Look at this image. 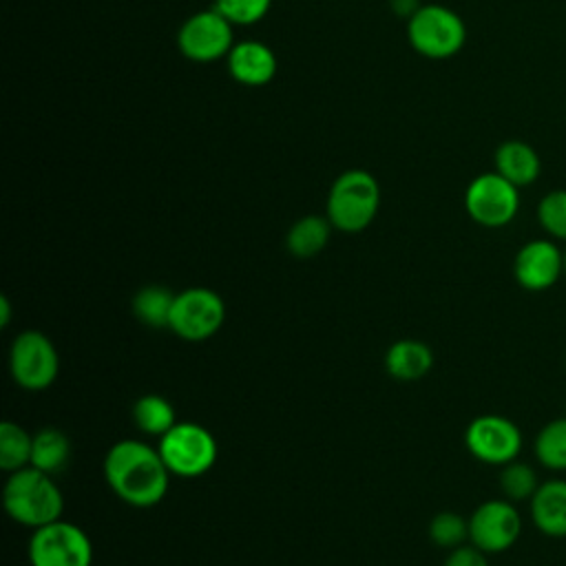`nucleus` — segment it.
I'll return each mask as SVG.
<instances>
[{"label": "nucleus", "instance_id": "nucleus-21", "mask_svg": "<svg viewBox=\"0 0 566 566\" xmlns=\"http://www.w3.org/2000/svg\"><path fill=\"white\" fill-rule=\"evenodd\" d=\"M133 422L139 431L161 438L177 424L175 407L159 394L139 396L133 405Z\"/></svg>", "mask_w": 566, "mask_h": 566}, {"label": "nucleus", "instance_id": "nucleus-20", "mask_svg": "<svg viewBox=\"0 0 566 566\" xmlns=\"http://www.w3.org/2000/svg\"><path fill=\"white\" fill-rule=\"evenodd\" d=\"M175 296L164 285H146L133 296V314L148 327H168Z\"/></svg>", "mask_w": 566, "mask_h": 566}, {"label": "nucleus", "instance_id": "nucleus-19", "mask_svg": "<svg viewBox=\"0 0 566 566\" xmlns=\"http://www.w3.org/2000/svg\"><path fill=\"white\" fill-rule=\"evenodd\" d=\"M69 458H71V442L60 429L44 427L33 436L29 467H35L49 475H55L66 467Z\"/></svg>", "mask_w": 566, "mask_h": 566}, {"label": "nucleus", "instance_id": "nucleus-23", "mask_svg": "<svg viewBox=\"0 0 566 566\" xmlns=\"http://www.w3.org/2000/svg\"><path fill=\"white\" fill-rule=\"evenodd\" d=\"M31 447H33V436H29L20 424L9 420L0 424V469L2 471L13 473L18 469L29 467Z\"/></svg>", "mask_w": 566, "mask_h": 566}, {"label": "nucleus", "instance_id": "nucleus-28", "mask_svg": "<svg viewBox=\"0 0 566 566\" xmlns=\"http://www.w3.org/2000/svg\"><path fill=\"white\" fill-rule=\"evenodd\" d=\"M444 566H489L486 553L480 551L473 544H462L458 548H451L449 557L444 559Z\"/></svg>", "mask_w": 566, "mask_h": 566}, {"label": "nucleus", "instance_id": "nucleus-7", "mask_svg": "<svg viewBox=\"0 0 566 566\" xmlns=\"http://www.w3.org/2000/svg\"><path fill=\"white\" fill-rule=\"evenodd\" d=\"M27 553L31 566H91L93 562L88 535L77 524L62 520L33 528Z\"/></svg>", "mask_w": 566, "mask_h": 566}, {"label": "nucleus", "instance_id": "nucleus-18", "mask_svg": "<svg viewBox=\"0 0 566 566\" xmlns=\"http://www.w3.org/2000/svg\"><path fill=\"white\" fill-rule=\"evenodd\" d=\"M332 228L334 226L327 217L305 214L290 226L285 234V248L296 259H312L327 245Z\"/></svg>", "mask_w": 566, "mask_h": 566}, {"label": "nucleus", "instance_id": "nucleus-25", "mask_svg": "<svg viewBox=\"0 0 566 566\" xmlns=\"http://www.w3.org/2000/svg\"><path fill=\"white\" fill-rule=\"evenodd\" d=\"M429 537L436 546L458 548L469 539V520L453 511H442L429 522Z\"/></svg>", "mask_w": 566, "mask_h": 566}, {"label": "nucleus", "instance_id": "nucleus-12", "mask_svg": "<svg viewBox=\"0 0 566 566\" xmlns=\"http://www.w3.org/2000/svg\"><path fill=\"white\" fill-rule=\"evenodd\" d=\"M522 533V517L511 500H486L469 517V539L484 553L509 551Z\"/></svg>", "mask_w": 566, "mask_h": 566}, {"label": "nucleus", "instance_id": "nucleus-3", "mask_svg": "<svg viewBox=\"0 0 566 566\" xmlns=\"http://www.w3.org/2000/svg\"><path fill=\"white\" fill-rule=\"evenodd\" d=\"M380 206V186L376 177L367 170L352 168L340 172L329 192L325 217L340 232H360L365 230Z\"/></svg>", "mask_w": 566, "mask_h": 566}, {"label": "nucleus", "instance_id": "nucleus-16", "mask_svg": "<svg viewBox=\"0 0 566 566\" xmlns=\"http://www.w3.org/2000/svg\"><path fill=\"white\" fill-rule=\"evenodd\" d=\"M493 159H495V172H500L504 179H509L517 188L531 186L542 172V161L537 150L522 139L502 142Z\"/></svg>", "mask_w": 566, "mask_h": 566}, {"label": "nucleus", "instance_id": "nucleus-30", "mask_svg": "<svg viewBox=\"0 0 566 566\" xmlns=\"http://www.w3.org/2000/svg\"><path fill=\"white\" fill-rule=\"evenodd\" d=\"M9 318H11V305H9V298L2 294L0 296V323H2V327L9 325Z\"/></svg>", "mask_w": 566, "mask_h": 566}, {"label": "nucleus", "instance_id": "nucleus-31", "mask_svg": "<svg viewBox=\"0 0 566 566\" xmlns=\"http://www.w3.org/2000/svg\"><path fill=\"white\" fill-rule=\"evenodd\" d=\"M564 274H566V250H564Z\"/></svg>", "mask_w": 566, "mask_h": 566}, {"label": "nucleus", "instance_id": "nucleus-1", "mask_svg": "<svg viewBox=\"0 0 566 566\" xmlns=\"http://www.w3.org/2000/svg\"><path fill=\"white\" fill-rule=\"evenodd\" d=\"M104 478L122 502L148 509L164 500L170 471L164 464L159 449H153L142 440H119L106 451Z\"/></svg>", "mask_w": 566, "mask_h": 566}, {"label": "nucleus", "instance_id": "nucleus-8", "mask_svg": "<svg viewBox=\"0 0 566 566\" xmlns=\"http://www.w3.org/2000/svg\"><path fill=\"white\" fill-rule=\"evenodd\" d=\"M226 321L223 298L210 287H188L175 296L168 329L184 340H206Z\"/></svg>", "mask_w": 566, "mask_h": 566}, {"label": "nucleus", "instance_id": "nucleus-2", "mask_svg": "<svg viewBox=\"0 0 566 566\" xmlns=\"http://www.w3.org/2000/svg\"><path fill=\"white\" fill-rule=\"evenodd\" d=\"M2 504L9 517L18 524L40 528L60 520L64 497L53 482V475L35 467H24L9 473L2 489Z\"/></svg>", "mask_w": 566, "mask_h": 566}, {"label": "nucleus", "instance_id": "nucleus-9", "mask_svg": "<svg viewBox=\"0 0 566 566\" xmlns=\"http://www.w3.org/2000/svg\"><path fill=\"white\" fill-rule=\"evenodd\" d=\"M232 22L214 7L197 11L184 20L177 31V46L184 57L192 62H214L228 57L234 46Z\"/></svg>", "mask_w": 566, "mask_h": 566}, {"label": "nucleus", "instance_id": "nucleus-15", "mask_svg": "<svg viewBox=\"0 0 566 566\" xmlns=\"http://www.w3.org/2000/svg\"><path fill=\"white\" fill-rule=\"evenodd\" d=\"M531 520L548 537H566V480H546L531 497Z\"/></svg>", "mask_w": 566, "mask_h": 566}, {"label": "nucleus", "instance_id": "nucleus-14", "mask_svg": "<svg viewBox=\"0 0 566 566\" xmlns=\"http://www.w3.org/2000/svg\"><path fill=\"white\" fill-rule=\"evenodd\" d=\"M226 60L232 80L243 86H265L276 75L274 51L256 40L234 42Z\"/></svg>", "mask_w": 566, "mask_h": 566}, {"label": "nucleus", "instance_id": "nucleus-26", "mask_svg": "<svg viewBox=\"0 0 566 566\" xmlns=\"http://www.w3.org/2000/svg\"><path fill=\"white\" fill-rule=\"evenodd\" d=\"M539 226L553 237L566 241V190H551L537 206Z\"/></svg>", "mask_w": 566, "mask_h": 566}, {"label": "nucleus", "instance_id": "nucleus-11", "mask_svg": "<svg viewBox=\"0 0 566 566\" xmlns=\"http://www.w3.org/2000/svg\"><path fill=\"white\" fill-rule=\"evenodd\" d=\"M464 444L480 462L504 467L517 458L522 449V433L513 420L497 413H484L469 422Z\"/></svg>", "mask_w": 566, "mask_h": 566}, {"label": "nucleus", "instance_id": "nucleus-6", "mask_svg": "<svg viewBox=\"0 0 566 566\" xmlns=\"http://www.w3.org/2000/svg\"><path fill=\"white\" fill-rule=\"evenodd\" d=\"M9 371L13 382L27 391L51 387L60 371V356L53 340L35 329L18 334L9 349Z\"/></svg>", "mask_w": 566, "mask_h": 566}, {"label": "nucleus", "instance_id": "nucleus-17", "mask_svg": "<svg viewBox=\"0 0 566 566\" xmlns=\"http://www.w3.org/2000/svg\"><path fill=\"white\" fill-rule=\"evenodd\" d=\"M431 365H433V354L429 345L413 338L396 340L385 354V367L389 376L405 382L422 378L431 369Z\"/></svg>", "mask_w": 566, "mask_h": 566}, {"label": "nucleus", "instance_id": "nucleus-22", "mask_svg": "<svg viewBox=\"0 0 566 566\" xmlns=\"http://www.w3.org/2000/svg\"><path fill=\"white\" fill-rule=\"evenodd\" d=\"M535 458L548 471H566V416L542 427L535 438Z\"/></svg>", "mask_w": 566, "mask_h": 566}, {"label": "nucleus", "instance_id": "nucleus-4", "mask_svg": "<svg viewBox=\"0 0 566 566\" xmlns=\"http://www.w3.org/2000/svg\"><path fill=\"white\" fill-rule=\"evenodd\" d=\"M407 40L416 53L429 60H447L467 42L462 18L442 4H422L407 20Z\"/></svg>", "mask_w": 566, "mask_h": 566}, {"label": "nucleus", "instance_id": "nucleus-24", "mask_svg": "<svg viewBox=\"0 0 566 566\" xmlns=\"http://www.w3.org/2000/svg\"><path fill=\"white\" fill-rule=\"evenodd\" d=\"M500 486H502V493L506 495V500L522 502V500H531L535 495L539 482H537V473L531 464L513 460L502 467Z\"/></svg>", "mask_w": 566, "mask_h": 566}, {"label": "nucleus", "instance_id": "nucleus-29", "mask_svg": "<svg viewBox=\"0 0 566 566\" xmlns=\"http://www.w3.org/2000/svg\"><path fill=\"white\" fill-rule=\"evenodd\" d=\"M389 7L396 15L409 20L422 4H418V0H389Z\"/></svg>", "mask_w": 566, "mask_h": 566}, {"label": "nucleus", "instance_id": "nucleus-27", "mask_svg": "<svg viewBox=\"0 0 566 566\" xmlns=\"http://www.w3.org/2000/svg\"><path fill=\"white\" fill-rule=\"evenodd\" d=\"M272 7V0H214V9L239 27L261 22Z\"/></svg>", "mask_w": 566, "mask_h": 566}, {"label": "nucleus", "instance_id": "nucleus-10", "mask_svg": "<svg viewBox=\"0 0 566 566\" xmlns=\"http://www.w3.org/2000/svg\"><path fill=\"white\" fill-rule=\"evenodd\" d=\"M464 208L478 226L502 228L511 223L520 210L517 186L500 172H482L467 186Z\"/></svg>", "mask_w": 566, "mask_h": 566}, {"label": "nucleus", "instance_id": "nucleus-13", "mask_svg": "<svg viewBox=\"0 0 566 566\" xmlns=\"http://www.w3.org/2000/svg\"><path fill=\"white\" fill-rule=\"evenodd\" d=\"M562 274L564 252L551 239H533L515 254L513 276L528 292H544L553 287Z\"/></svg>", "mask_w": 566, "mask_h": 566}, {"label": "nucleus", "instance_id": "nucleus-5", "mask_svg": "<svg viewBox=\"0 0 566 566\" xmlns=\"http://www.w3.org/2000/svg\"><path fill=\"white\" fill-rule=\"evenodd\" d=\"M159 455L170 475L199 478L208 473L217 460L214 436L197 422H177L159 438Z\"/></svg>", "mask_w": 566, "mask_h": 566}]
</instances>
